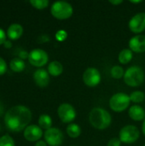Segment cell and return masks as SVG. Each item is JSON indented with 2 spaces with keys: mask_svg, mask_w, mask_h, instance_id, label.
Instances as JSON below:
<instances>
[{
  "mask_svg": "<svg viewBox=\"0 0 145 146\" xmlns=\"http://www.w3.org/2000/svg\"><path fill=\"white\" fill-rule=\"evenodd\" d=\"M32 120L31 110L23 105H16L5 113L4 123L6 127L11 132H21L30 123Z\"/></svg>",
  "mask_w": 145,
  "mask_h": 146,
  "instance_id": "cell-1",
  "label": "cell"
},
{
  "mask_svg": "<svg viewBox=\"0 0 145 146\" xmlns=\"http://www.w3.org/2000/svg\"><path fill=\"white\" fill-rule=\"evenodd\" d=\"M89 121L94 128L97 130H105L111 125L112 116L106 110L96 107L89 113Z\"/></svg>",
  "mask_w": 145,
  "mask_h": 146,
  "instance_id": "cell-2",
  "label": "cell"
},
{
  "mask_svg": "<svg viewBox=\"0 0 145 146\" xmlns=\"http://www.w3.org/2000/svg\"><path fill=\"white\" fill-rule=\"evenodd\" d=\"M124 82L131 86V87H137L143 84L144 81V69L137 65L132 66L128 68L125 71L124 74Z\"/></svg>",
  "mask_w": 145,
  "mask_h": 146,
  "instance_id": "cell-3",
  "label": "cell"
},
{
  "mask_svg": "<svg viewBox=\"0 0 145 146\" xmlns=\"http://www.w3.org/2000/svg\"><path fill=\"white\" fill-rule=\"evenodd\" d=\"M50 13L57 20H67L73 15V8L65 1H56L50 7Z\"/></svg>",
  "mask_w": 145,
  "mask_h": 146,
  "instance_id": "cell-4",
  "label": "cell"
},
{
  "mask_svg": "<svg viewBox=\"0 0 145 146\" xmlns=\"http://www.w3.org/2000/svg\"><path fill=\"white\" fill-rule=\"evenodd\" d=\"M131 103L129 95L124 92H118L114 94L109 99L110 109L117 113H121L128 109Z\"/></svg>",
  "mask_w": 145,
  "mask_h": 146,
  "instance_id": "cell-5",
  "label": "cell"
},
{
  "mask_svg": "<svg viewBox=\"0 0 145 146\" xmlns=\"http://www.w3.org/2000/svg\"><path fill=\"white\" fill-rule=\"evenodd\" d=\"M140 137V132L136 126L127 125L123 127L119 133V139L121 143L132 144L135 143Z\"/></svg>",
  "mask_w": 145,
  "mask_h": 146,
  "instance_id": "cell-6",
  "label": "cell"
},
{
  "mask_svg": "<svg viewBox=\"0 0 145 146\" xmlns=\"http://www.w3.org/2000/svg\"><path fill=\"white\" fill-rule=\"evenodd\" d=\"M57 115L62 122L70 124L75 120L77 113L73 105L68 103H63L60 104V106L58 107Z\"/></svg>",
  "mask_w": 145,
  "mask_h": 146,
  "instance_id": "cell-7",
  "label": "cell"
},
{
  "mask_svg": "<svg viewBox=\"0 0 145 146\" xmlns=\"http://www.w3.org/2000/svg\"><path fill=\"white\" fill-rule=\"evenodd\" d=\"M84 83L89 87H95L98 86L102 80V76L99 70L94 67L86 68L82 76Z\"/></svg>",
  "mask_w": 145,
  "mask_h": 146,
  "instance_id": "cell-8",
  "label": "cell"
},
{
  "mask_svg": "<svg viewBox=\"0 0 145 146\" xmlns=\"http://www.w3.org/2000/svg\"><path fill=\"white\" fill-rule=\"evenodd\" d=\"M28 61L34 67L41 68L49 61V56L46 51L41 49H34L29 52Z\"/></svg>",
  "mask_w": 145,
  "mask_h": 146,
  "instance_id": "cell-9",
  "label": "cell"
},
{
  "mask_svg": "<svg viewBox=\"0 0 145 146\" xmlns=\"http://www.w3.org/2000/svg\"><path fill=\"white\" fill-rule=\"evenodd\" d=\"M44 141L50 146H60L63 141V133L57 127H51L44 133Z\"/></svg>",
  "mask_w": 145,
  "mask_h": 146,
  "instance_id": "cell-10",
  "label": "cell"
},
{
  "mask_svg": "<svg viewBox=\"0 0 145 146\" xmlns=\"http://www.w3.org/2000/svg\"><path fill=\"white\" fill-rule=\"evenodd\" d=\"M129 29L133 33H143L145 30V13L144 12H139L133 15L128 23Z\"/></svg>",
  "mask_w": 145,
  "mask_h": 146,
  "instance_id": "cell-11",
  "label": "cell"
},
{
  "mask_svg": "<svg viewBox=\"0 0 145 146\" xmlns=\"http://www.w3.org/2000/svg\"><path fill=\"white\" fill-rule=\"evenodd\" d=\"M24 138L29 142L38 141L43 136L42 128L37 125H29L24 130Z\"/></svg>",
  "mask_w": 145,
  "mask_h": 146,
  "instance_id": "cell-12",
  "label": "cell"
},
{
  "mask_svg": "<svg viewBox=\"0 0 145 146\" xmlns=\"http://www.w3.org/2000/svg\"><path fill=\"white\" fill-rule=\"evenodd\" d=\"M129 49L132 52L136 53H143L145 51V35L138 34L130 38Z\"/></svg>",
  "mask_w": 145,
  "mask_h": 146,
  "instance_id": "cell-13",
  "label": "cell"
},
{
  "mask_svg": "<svg viewBox=\"0 0 145 146\" xmlns=\"http://www.w3.org/2000/svg\"><path fill=\"white\" fill-rule=\"evenodd\" d=\"M33 80L39 87H46L50 83V74L44 68H38L33 73Z\"/></svg>",
  "mask_w": 145,
  "mask_h": 146,
  "instance_id": "cell-14",
  "label": "cell"
},
{
  "mask_svg": "<svg viewBox=\"0 0 145 146\" xmlns=\"http://www.w3.org/2000/svg\"><path fill=\"white\" fill-rule=\"evenodd\" d=\"M128 115L129 117L135 121H141L145 119L144 109L138 104L131 106L128 110Z\"/></svg>",
  "mask_w": 145,
  "mask_h": 146,
  "instance_id": "cell-15",
  "label": "cell"
},
{
  "mask_svg": "<svg viewBox=\"0 0 145 146\" xmlns=\"http://www.w3.org/2000/svg\"><path fill=\"white\" fill-rule=\"evenodd\" d=\"M22 33H23V27L21 25L18 23L11 24L8 27V30H7V36L11 40H15V39L20 38Z\"/></svg>",
  "mask_w": 145,
  "mask_h": 146,
  "instance_id": "cell-16",
  "label": "cell"
},
{
  "mask_svg": "<svg viewBox=\"0 0 145 146\" xmlns=\"http://www.w3.org/2000/svg\"><path fill=\"white\" fill-rule=\"evenodd\" d=\"M48 73L50 75L53 77H58L60 76L63 72V66L62 64L58 61H52L48 65Z\"/></svg>",
  "mask_w": 145,
  "mask_h": 146,
  "instance_id": "cell-17",
  "label": "cell"
},
{
  "mask_svg": "<svg viewBox=\"0 0 145 146\" xmlns=\"http://www.w3.org/2000/svg\"><path fill=\"white\" fill-rule=\"evenodd\" d=\"M68 135L72 139H77L81 134V127L76 123H70L66 128Z\"/></svg>",
  "mask_w": 145,
  "mask_h": 146,
  "instance_id": "cell-18",
  "label": "cell"
},
{
  "mask_svg": "<svg viewBox=\"0 0 145 146\" xmlns=\"http://www.w3.org/2000/svg\"><path fill=\"white\" fill-rule=\"evenodd\" d=\"M9 67H10L12 71L19 73V72H21V71H23L25 69L26 64H25V62L22 59L15 57V58H13L9 62Z\"/></svg>",
  "mask_w": 145,
  "mask_h": 146,
  "instance_id": "cell-19",
  "label": "cell"
},
{
  "mask_svg": "<svg viewBox=\"0 0 145 146\" xmlns=\"http://www.w3.org/2000/svg\"><path fill=\"white\" fill-rule=\"evenodd\" d=\"M132 57L133 52L130 49H123L118 56V60L121 64H127L132 61Z\"/></svg>",
  "mask_w": 145,
  "mask_h": 146,
  "instance_id": "cell-20",
  "label": "cell"
},
{
  "mask_svg": "<svg viewBox=\"0 0 145 146\" xmlns=\"http://www.w3.org/2000/svg\"><path fill=\"white\" fill-rule=\"evenodd\" d=\"M38 126L42 128V129H45L48 130L50 128H51L52 127V119L51 117L47 115V114H43L39 116L38 118Z\"/></svg>",
  "mask_w": 145,
  "mask_h": 146,
  "instance_id": "cell-21",
  "label": "cell"
},
{
  "mask_svg": "<svg viewBox=\"0 0 145 146\" xmlns=\"http://www.w3.org/2000/svg\"><path fill=\"white\" fill-rule=\"evenodd\" d=\"M110 74L114 79L119 80L124 77L125 74V71L124 68L121 66L119 65H115L112 67V68L110 69Z\"/></svg>",
  "mask_w": 145,
  "mask_h": 146,
  "instance_id": "cell-22",
  "label": "cell"
},
{
  "mask_svg": "<svg viewBox=\"0 0 145 146\" xmlns=\"http://www.w3.org/2000/svg\"><path fill=\"white\" fill-rule=\"evenodd\" d=\"M130 99L132 103L134 104H140L143 103L145 99V94L144 92H141V91H135L132 92L130 95Z\"/></svg>",
  "mask_w": 145,
  "mask_h": 146,
  "instance_id": "cell-23",
  "label": "cell"
},
{
  "mask_svg": "<svg viewBox=\"0 0 145 146\" xmlns=\"http://www.w3.org/2000/svg\"><path fill=\"white\" fill-rule=\"evenodd\" d=\"M30 3L37 9H44L49 6L50 2L48 0H30Z\"/></svg>",
  "mask_w": 145,
  "mask_h": 146,
  "instance_id": "cell-24",
  "label": "cell"
},
{
  "mask_svg": "<svg viewBox=\"0 0 145 146\" xmlns=\"http://www.w3.org/2000/svg\"><path fill=\"white\" fill-rule=\"evenodd\" d=\"M0 146H15L14 139L8 134L0 137Z\"/></svg>",
  "mask_w": 145,
  "mask_h": 146,
  "instance_id": "cell-25",
  "label": "cell"
},
{
  "mask_svg": "<svg viewBox=\"0 0 145 146\" xmlns=\"http://www.w3.org/2000/svg\"><path fill=\"white\" fill-rule=\"evenodd\" d=\"M55 37H56V38L57 41H59V42H63V41L66 40L67 38H68V33H67V31L62 29V30H59V31H57V32L56 33Z\"/></svg>",
  "mask_w": 145,
  "mask_h": 146,
  "instance_id": "cell-26",
  "label": "cell"
},
{
  "mask_svg": "<svg viewBox=\"0 0 145 146\" xmlns=\"http://www.w3.org/2000/svg\"><path fill=\"white\" fill-rule=\"evenodd\" d=\"M121 141L119 138H112L111 139L109 140L107 146H121Z\"/></svg>",
  "mask_w": 145,
  "mask_h": 146,
  "instance_id": "cell-27",
  "label": "cell"
},
{
  "mask_svg": "<svg viewBox=\"0 0 145 146\" xmlns=\"http://www.w3.org/2000/svg\"><path fill=\"white\" fill-rule=\"evenodd\" d=\"M6 71H7V63L4 61V59L0 57V75L4 74Z\"/></svg>",
  "mask_w": 145,
  "mask_h": 146,
  "instance_id": "cell-28",
  "label": "cell"
},
{
  "mask_svg": "<svg viewBox=\"0 0 145 146\" xmlns=\"http://www.w3.org/2000/svg\"><path fill=\"white\" fill-rule=\"evenodd\" d=\"M5 41H6V33L2 28H0V45L4 44Z\"/></svg>",
  "mask_w": 145,
  "mask_h": 146,
  "instance_id": "cell-29",
  "label": "cell"
},
{
  "mask_svg": "<svg viewBox=\"0 0 145 146\" xmlns=\"http://www.w3.org/2000/svg\"><path fill=\"white\" fill-rule=\"evenodd\" d=\"M28 56H29V53H27L26 51H25V50H22V51H21L20 52V54H19V58H21V59H24V58H28Z\"/></svg>",
  "mask_w": 145,
  "mask_h": 146,
  "instance_id": "cell-30",
  "label": "cell"
},
{
  "mask_svg": "<svg viewBox=\"0 0 145 146\" xmlns=\"http://www.w3.org/2000/svg\"><path fill=\"white\" fill-rule=\"evenodd\" d=\"M122 3H123V1H121V0H109V3L114 4V5H119Z\"/></svg>",
  "mask_w": 145,
  "mask_h": 146,
  "instance_id": "cell-31",
  "label": "cell"
},
{
  "mask_svg": "<svg viewBox=\"0 0 145 146\" xmlns=\"http://www.w3.org/2000/svg\"><path fill=\"white\" fill-rule=\"evenodd\" d=\"M35 146H47V144L45 141H43V140H38L36 142Z\"/></svg>",
  "mask_w": 145,
  "mask_h": 146,
  "instance_id": "cell-32",
  "label": "cell"
},
{
  "mask_svg": "<svg viewBox=\"0 0 145 146\" xmlns=\"http://www.w3.org/2000/svg\"><path fill=\"white\" fill-rule=\"evenodd\" d=\"M3 44H4V46L6 48H11V46H12V44H11L10 41H5Z\"/></svg>",
  "mask_w": 145,
  "mask_h": 146,
  "instance_id": "cell-33",
  "label": "cell"
},
{
  "mask_svg": "<svg viewBox=\"0 0 145 146\" xmlns=\"http://www.w3.org/2000/svg\"><path fill=\"white\" fill-rule=\"evenodd\" d=\"M3 110H4L3 105V104L1 103V101H0V116L3 115Z\"/></svg>",
  "mask_w": 145,
  "mask_h": 146,
  "instance_id": "cell-34",
  "label": "cell"
},
{
  "mask_svg": "<svg viewBox=\"0 0 145 146\" xmlns=\"http://www.w3.org/2000/svg\"><path fill=\"white\" fill-rule=\"evenodd\" d=\"M142 131H143V133L144 134L145 136V119L144 120V122H143V125H142Z\"/></svg>",
  "mask_w": 145,
  "mask_h": 146,
  "instance_id": "cell-35",
  "label": "cell"
},
{
  "mask_svg": "<svg viewBox=\"0 0 145 146\" xmlns=\"http://www.w3.org/2000/svg\"><path fill=\"white\" fill-rule=\"evenodd\" d=\"M130 3H142V1L140 0V1H130Z\"/></svg>",
  "mask_w": 145,
  "mask_h": 146,
  "instance_id": "cell-36",
  "label": "cell"
},
{
  "mask_svg": "<svg viewBox=\"0 0 145 146\" xmlns=\"http://www.w3.org/2000/svg\"><path fill=\"white\" fill-rule=\"evenodd\" d=\"M0 130H1V127H0Z\"/></svg>",
  "mask_w": 145,
  "mask_h": 146,
  "instance_id": "cell-37",
  "label": "cell"
},
{
  "mask_svg": "<svg viewBox=\"0 0 145 146\" xmlns=\"http://www.w3.org/2000/svg\"><path fill=\"white\" fill-rule=\"evenodd\" d=\"M144 146H145V145H144Z\"/></svg>",
  "mask_w": 145,
  "mask_h": 146,
  "instance_id": "cell-38",
  "label": "cell"
}]
</instances>
